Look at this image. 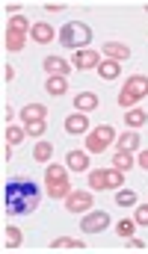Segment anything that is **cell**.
Listing matches in <instances>:
<instances>
[{"label":"cell","mask_w":148,"mask_h":254,"mask_svg":"<svg viewBox=\"0 0 148 254\" xmlns=\"http://www.w3.org/2000/svg\"><path fill=\"white\" fill-rule=\"evenodd\" d=\"M42 201V190L36 181H27V178H12L6 181L3 187V210L9 216H27L39 207Z\"/></svg>","instance_id":"obj_1"},{"label":"cell","mask_w":148,"mask_h":254,"mask_svg":"<svg viewBox=\"0 0 148 254\" xmlns=\"http://www.w3.org/2000/svg\"><path fill=\"white\" fill-rule=\"evenodd\" d=\"M30 30H33V24H30L24 15H12L9 24H6V33H3V48H6V54H21L24 45H27V39H30Z\"/></svg>","instance_id":"obj_2"},{"label":"cell","mask_w":148,"mask_h":254,"mask_svg":"<svg viewBox=\"0 0 148 254\" xmlns=\"http://www.w3.org/2000/svg\"><path fill=\"white\" fill-rule=\"evenodd\" d=\"M45 192L48 198H69L72 192V178H69V166H60V163H48L45 169Z\"/></svg>","instance_id":"obj_3"},{"label":"cell","mask_w":148,"mask_h":254,"mask_svg":"<svg viewBox=\"0 0 148 254\" xmlns=\"http://www.w3.org/2000/svg\"><path fill=\"white\" fill-rule=\"evenodd\" d=\"M60 45L66 48V51H86V45L92 42V30L86 27V24H80V21H69L63 30H60Z\"/></svg>","instance_id":"obj_4"},{"label":"cell","mask_w":148,"mask_h":254,"mask_svg":"<svg viewBox=\"0 0 148 254\" xmlns=\"http://www.w3.org/2000/svg\"><path fill=\"white\" fill-rule=\"evenodd\" d=\"M143 98H148V77L146 74H134L125 80V89L119 92V107L122 110H134Z\"/></svg>","instance_id":"obj_5"},{"label":"cell","mask_w":148,"mask_h":254,"mask_svg":"<svg viewBox=\"0 0 148 254\" xmlns=\"http://www.w3.org/2000/svg\"><path fill=\"white\" fill-rule=\"evenodd\" d=\"M122 184H125V172H119L116 166H113V169H92V172H89V187L95 192L122 190Z\"/></svg>","instance_id":"obj_6"},{"label":"cell","mask_w":148,"mask_h":254,"mask_svg":"<svg viewBox=\"0 0 148 254\" xmlns=\"http://www.w3.org/2000/svg\"><path fill=\"white\" fill-rule=\"evenodd\" d=\"M116 139H119V136H116V127L113 125H98V127H92V130L86 133V148H83V151L101 154V151H107Z\"/></svg>","instance_id":"obj_7"},{"label":"cell","mask_w":148,"mask_h":254,"mask_svg":"<svg viewBox=\"0 0 148 254\" xmlns=\"http://www.w3.org/2000/svg\"><path fill=\"white\" fill-rule=\"evenodd\" d=\"M107 228H110V216L104 210H89L83 216V222H80V231L83 234H104Z\"/></svg>","instance_id":"obj_8"},{"label":"cell","mask_w":148,"mask_h":254,"mask_svg":"<svg viewBox=\"0 0 148 254\" xmlns=\"http://www.w3.org/2000/svg\"><path fill=\"white\" fill-rule=\"evenodd\" d=\"M92 204H95L92 192H83V190H77V192L72 190L69 198H66V210H69V213H89Z\"/></svg>","instance_id":"obj_9"},{"label":"cell","mask_w":148,"mask_h":254,"mask_svg":"<svg viewBox=\"0 0 148 254\" xmlns=\"http://www.w3.org/2000/svg\"><path fill=\"white\" fill-rule=\"evenodd\" d=\"M101 65V54L98 51H77L72 57V68H77V71H89V68H98Z\"/></svg>","instance_id":"obj_10"},{"label":"cell","mask_w":148,"mask_h":254,"mask_svg":"<svg viewBox=\"0 0 148 254\" xmlns=\"http://www.w3.org/2000/svg\"><path fill=\"white\" fill-rule=\"evenodd\" d=\"M42 68L48 71V77H69L74 71L72 63H66L63 57H45V60H42Z\"/></svg>","instance_id":"obj_11"},{"label":"cell","mask_w":148,"mask_h":254,"mask_svg":"<svg viewBox=\"0 0 148 254\" xmlns=\"http://www.w3.org/2000/svg\"><path fill=\"white\" fill-rule=\"evenodd\" d=\"M101 57H107V60H113V63H122V60H131V48L122 45V42H104Z\"/></svg>","instance_id":"obj_12"},{"label":"cell","mask_w":148,"mask_h":254,"mask_svg":"<svg viewBox=\"0 0 148 254\" xmlns=\"http://www.w3.org/2000/svg\"><path fill=\"white\" fill-rule=\"evenodd\" d=\"M54 36H60V33H54V27H51V24H45V21H36V24H33V30H30V39H33L36 45H51V42H54Z\"/></svg>","instance_id":"obj_13"},{"label":"cell","mask_w":148,"mask_h":254,"mask_svg":"<svg viewBox=\"0 0 148 254\" xmlns=\"http://www.w3.org/2000/svg\"><path fill=\"white\" fill-rule=\"evenodd\" d=\"M21 122L24 125H33V122H45L48 119V107L45 104H27V107H21Z\"/></svg>","instance_id":"obj_14"},{"label":"cell","mask_w":148,"mask_h":254,"mask_svg":"<svg viewBox=\"0 0 148 254\" xmlns=\"http://www.w3.org/2000/svg\"><path fill=\"white\" fill-rule=\"evenodd\" d=\"M83 249H86V243L77 237H57L51 243V252H83Z\"/></svg>","instance_id":"obj_15"},{"label":"cell","mask_w":148,"mask_h":254,"mask_svg":"<svg viewBox=\"0 0 148 254\" xmlns=\"http://www.w3.org/2000/svg\"><path fill=\"white\" fill-rule=\"evenodd\" d=\"M21 243H24V234H21V228H15V225H6V228H3V249H6V252H15V249H21Z\"/></svg>","instance_id":"obj_16"},{"label":"cell","mask_w":148,"mask_h":254,"mask_svg":"<svg viewBox=\"0 0 148 254\" xmlns=\"http://www.w3.org/2000/svg\"><path fill=\"white\" fill-rule=\"evenodd\" d=\"M66 133H72V136H80V133H89V119H86V113H74L66 119Z\"/></svg>","instance_id":"obj_17"},{"label":"cell","mask_w":148,"mask_h":254,"mask_svg":"<svg viewBox=\"0 0 148 254\" xmlns=\"http://www.w3.org/2000/svg\"><path fill=\"white\" fill-rule=\"evenodd\" d=\"M66 166L72 172H89V151H69Z\"/></svg>","instance_id":"obj_18"},{"label":"cell","mask_w":148,"mask_h":254,"mask_svg":"<svg viewBox=\"0 0 148 254\" xmlns=\"http://www.w3.org/2000/svg\"><path fill=\"white\" fill-rule=\"evenodd\" d=\"M74 104H77V113H92V110L101 107V101H98L95 92H80V95L74 98Z\"/></svg>","instance_id":"obj_19"},{"label":"cell","mask_w":148,"mask_h":254,"mask_svg":"<svg viewBox=\"0 0 148 254\" xmlns=\"http://www.w3.org/2000/svg\"><path fill=\"white\" fill-rule=\"evenodd\" d=\"M95 71H98V77H101V80H119V74H122V63L101 60V65H98Z\"/></svg>","instance_id":"obj_20"},{"label":"cell","mask_w":148,"mask_h":254,"mask_svg":"<svg viewBox=\"0 0 148 254\" xmlns=\"http://www.w3.org/2000/svg\"><path fill=\"white\" fill-rule=\"evenodd\" d=\"M140 148V133L137 130H128L116 139V151H137Z\"/></svg>","instance_id":"obj_21"},{"label":"cell","mask_w":148,"mask_h":254,"mask_svg":"<svg viewBox=\"0 0 148 254\" xmlns=\"http://www.w3.org/2000/svg\"><path fill=\"white\" fill-rule=\"evenodd\" d=\"M45 92L54 95V98H60V95L69 92V80H66V77H48V80H45Z\"/></svg>","instance_id":"obj_22"},{"label":"cell","mask_w":148,"mask_h":254,"mask_svg":"<svg viewBox=\"0 0 148 254\" xmlns=\"http://www.w3.org/2000/svg\"><path fill=\"white\" fill-rule=\"evenodd\" d=\"M33 160H36V163H51V160H54V145L45 142V139L36 142V148H33Z\"/></svg>","instance_id":"obj_23"},{"label":"cell","mask_w":148,"mask_h":254,"mask_svg":"<svg viewBox=\"0 0 148 254\" xmlns=\"http://www.w3.org/2000/svg\"><path fill=\"white\" fill-rule=\"evenodd\" d=\"M134 163H137V160H134L131 151H116V154H113V166H116L119 172H125V175L134 169Z\"/></svg>","instance_id":"obj_24"},{"label":"cell","mask_w":148,"mask_h":254,"mask_svg":"<svg viewBox=\"0 0 148 254\" xmlns=\"http://www.w3.org/2000/svg\"><path fill=\"white\" fill-rule=\"evenodd\" d=\"M146 122H148V113H146V110H140V107L128 110V116H125V125H128V127H143Z\"/></svg>","instance_id":"obj_25"},{"label":"cell","mask_w":148,"mask_h":254,"mask_svg":"<svg viewBox=\"0 0 148 254\" xmlns=\"http://www.w3.org/2000/svg\"><path fill=\"white\" fill-rule=\"evenodd\" d=\"M134 231H137V222H134V219H122V222H116V234H119L122 240H131Z\"/></svg>","instance_id":"obj_26"},{"label":"cell","mask_w":148,"mask_h":254,"mask_svg":"<svg viewBox=\"0 0 148 254\" xmlns=\"http://www.w3.org/2000/svg\"><path fill=\"white\" fill-rule=\"evenodd\" d=\"M27 139V127H9L6 125V142L9 145H21Z\"/></svg>","instance_id":"obj_27"},{"label":"cell","mask_w":148,"mask_h":254,"mask_svg":"<svg viewBox=\"0 0 148 254\" xmlns=\"http://www.w3.org/2000/svg\"><path fill=\"white\" fill-rule=\"evenodd\" d=\"M116 204H119V207H137V192L119 190L116 192Z\"/></svg>","instance_id":"obj_28"},{"label":"cell","mask_w":148,"mask_h":254,"mask_svg":"<svg viewBox=\"0 0 148 254\" xmlns=\"http://www.w3.org/2000/svg\"><path fill=\"white\" fill-rule=\"evenodd\" d=\"M134 222L140 228H148V204H137V213H134Z\"/></svg>","instance_id":"obj_29"},{"label":"cell","mask_w":148,"mask_h":254,"mask_svg":"<svg viewBox=\"0 0 148 254\" xmlns=\"http://www.w3.org/2000/svg\"><path fill=\"white\" fill-rule=\"evenodd\" d=\"M24 127H27V136H36V139H39V136H45V130H48L45 122H33V125H24Z\"/></svg>","instance_id":"obj_30"},{"label":"cell","mask_w":148,"mask_h":254,"mask_svg":"<svg viewBox=\"0 0 148 254\" xmlns=\"http://www.w3.org/2000/svg\"><path fill=\"white\" fill-rule=\"evenodd\" d=\"M137 166L148 172V151H140V157H137Z\"/></svg>","instance_id":"obj_31"},{"label":"cell","mask_w":148,"mask_h":254,"mask_svg":"<svg viewBox=\"0 0 148 254\" xmlns=\"http://www.w3.org/2000/svg\"><path fill=\"white\" fill-rule=\"evenodd\" d=\"M42 9H45V12H63L66 6H63V3H45Z\"/></svg>","instance_id":"obj_32"},{"label":"cell","mask_w":148,"mask_h":254,"mask_svg":"<svg viewBox=\"0 0 148 254\" xmlns=\"http://www.w3.org/2000/svg\"><path fill=\"white\" fill-rule=\"evenodd\" d=\"M3 80H6V83L15 80V68H12V65H3Z\"/></svg>","instance_id":"obj_33"},{"label":"cell","mask_w":148,"mask_h":254,"mask_svg":"<svg viewBox=\"0 0 148 254\" xmlns=\"http://www.w3.org/2000/svg\"><path fill=\"white\" fill-rule=\"evenodd\" d=\"M12 148H15V145H9V142L3 145V163H9V160H12Z\"/></svg>","instance_id":"obj_34"},{"label":"cell","mask_w":148,"mask_h":254,"mask_svg":"<svg viewBox=\"0 0 148 254\" xmlns=\"http://www.w3.org/2000/svg\"><path fill=\"white\" fill-rule=\"evenodd\" d=\"M12 116H15V110H12V107H6V110H3V125H9V122H12Z\"/></svg>","instance_id":"obj_35"},{"label":"cell","mask_w":148,"mask_h":254,"mask_svg":"<svg viewBox=\"0 0 148 254\" xmlns=\"http://www.w3.org/2000/svg\"><path fill=\"white\" fill-rule=\"evenodd\" d=\"M131 249H137V252H143V249H146V243H143V240H137V237H131Z\"/></svg>","instance_id":"obj_36"},{"label":"cell","mask_w":148,"mask_h":254,"mask_svg":"<svg viewBox=\"0 0 148 254\" xmlns=\"http://www.w3.org/2000/svg\"><path fill=\"white\" fill-rule=\"evenodd\" d=\"M3 9H6V12H12V15H18V9H21V6H18V3H3Z\"/></svg>","instance_id":"obj_37"},{"label":"cell","mask_w":148,"mask_h":254,"mask_svg":"<svg viewBox=\"0 0 148 254\" xmlns=\"http://www.w3.org/2000/svg\"><path fill=\"white\" fill-rule=\"evenodd\" d=\"M143 9H146V12H148V3H143Z\"/></svg>","instance_id":"obj_38"}]
</instances>
